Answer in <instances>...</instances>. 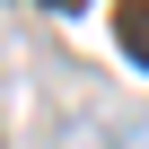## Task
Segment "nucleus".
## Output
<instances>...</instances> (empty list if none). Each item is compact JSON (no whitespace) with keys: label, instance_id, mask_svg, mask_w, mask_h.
Wrapping results in <instances>:
<instances>
[{"label":"nucleus","instance_id":"nucleus-1","mask_svg":"<svg viewBox=\"0 0 149 149\" xmlns=\"http://www.w3.org/2000/svg\"><path fill=\"white\" fill-rule=\"evenodd\" d=\"M114 35H123V53L149 70V0H123V18H114Z\"/></svg>","mask_w":149,"mask_h":149}]
</instances>
